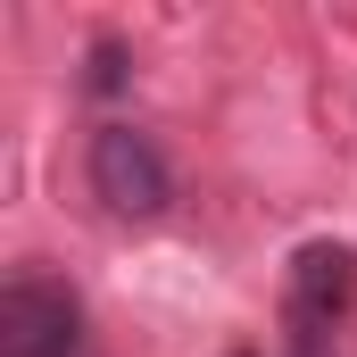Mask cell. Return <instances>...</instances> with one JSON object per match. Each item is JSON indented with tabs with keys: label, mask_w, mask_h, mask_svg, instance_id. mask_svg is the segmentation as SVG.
I'll return each mask as SVG.
<instances>
[{
	"label": "cell",
	"mask_w": 357,
	"mask_h": 357,
	"mask_svg": "<svg viewBox=\"0 0 357 357\" xmlns=\"http://www.w3.org/2000/svg\"><path fill=\"white\" fill-rule=\"evenodd\" d=\"M84 183H91V199H100L116 225H158V216L175 208V167H167L158 133L133 125V116L91 125V142H84Z\"/></svg>",
	"instance_id": "cell-1"
},
{
	"label": "cell",
	"mask_w": 357,
	"mask_h": 357,
	"mask_svg": "<svg viewBox=\"0 0 357 357\" xmlns=\"http://www.w3.org/2000/svg\"><path fill=\"white\" fill-rule=\"evenodd\" d=\"M357 299V250L307 241L282 274V357H333V333Z\"/></svg>",
	"instance_id": "cell-3"
},
{
	"label": "cell",
	"mask_w": 357,
	"mask_h": 357,
	"mask_svg": "<svg viewBox=\"0 0 357 357\" xmlns=\"http://www.w3.org/2000/svg\"><path fill=\"white\" fill-rule=\"evenodd\" d=\"M91 91H116L125 84V42H91V75H84Z\"/></svg>",
	"instance_id": "cell-4"
},
{
	"label": "cell",
	"mask_w": 357,
	"mask_h": 357,
	"mask_svg": "<svg viewBox=\"0 0 357 357\" xmlns=\"http://www.w3.org/2000/svg\"><path fill=\"white\" fill-rule=\"evenodd\" d=\"M0 357H100L84 291L50 266H8V282H0Z\"/></svg>",
	"instance_id": "cell-2"
}]
</instances>
